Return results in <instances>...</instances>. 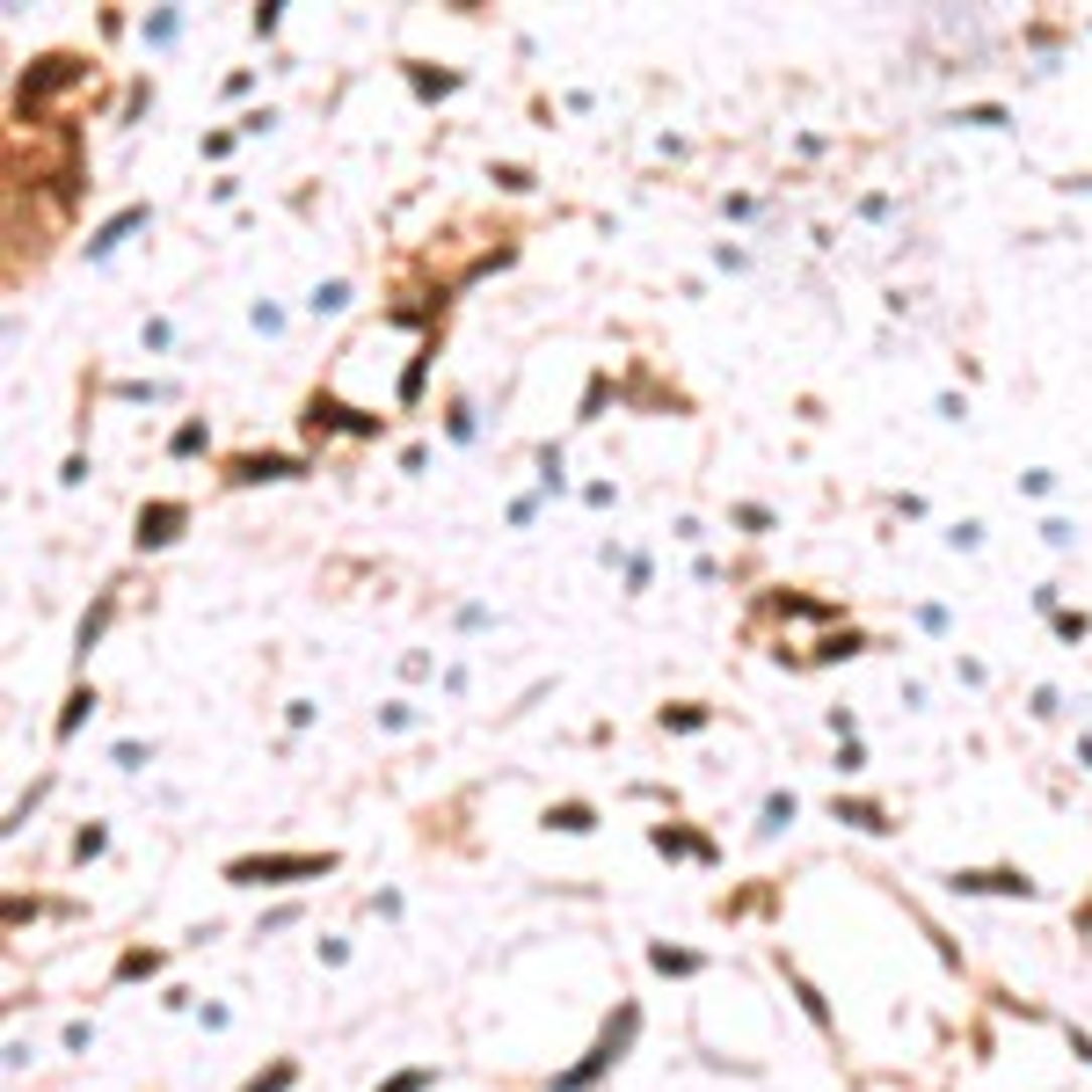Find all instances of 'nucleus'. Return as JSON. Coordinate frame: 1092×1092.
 <instances>
[{
    "mask_svg": "<svg viewBox=\"0 0 1092 1092\" xmlns=\"http://www.w3.org/2000/svg\"><path fill=\"white\" fill-rule=\"evenodd\" d=\"M1071 1042H1078V1056H1085V1064H1092V1035H1071Z\"/></svg>",
    "mask_w": 1092,
    "mask_h": 1092,
    "instance_id": "393cba45",
    "label": "nucleus"
},
{
    "mask_svg": "<svg viewBox=\"0 0 1092 1092\" xmlns=\"http://www.w3.org/2000/svg\"><path fill=\"white\" fill-rule=\"evenodd\" d=\"M779 823H794V794H772V801H765V823H758V830H779Z\"/></svg>",
    "mask_w": 1092,
    "mask_h": 1092,
    "instance_id": "a211bd4d",
    "label": "nucleus"
},
{
    "mask_svg": "<svg viewBox=\"0 0 1092 1092\" xmlns=\"http://www.w3.org/2000/svg\"><path fill=\"white\" fill-rule=\"evenodd\" d=\"M285 1085H292V1064H277V1071H270V1078H248V1085H241V1092H285Z\"/></svg>",
    "mask_w": 1092,
    "mask_h": 1092,
    "instance_id": "6ab92c4d",
    "label": "nucleus"
},
{
    "mask_svg": "<svg viewBox=\"0 0 1092 1092\" xmlns=\"http://www.w3.org/2000/svg\"><path fill=\"white\" fill-rule=\"evenodd\" d=\"M954 124H983V132H1005V110H997V103H983V110H961Z\"/></svg>",
    "mask_w": 1092,
    "mask_h": 1092,
    "instance_id": "f3484780",
    "label": "nucleus"
},
{
    "mask_svg": "<svg viewBox=\"0 0 1092 1092\" xmlns=\"http://www.w3.org/2000/svg\"><path fill=\"white\" fill-rule=\"evenodd\" d=\"M81 81V58H37V73H22V117H37V103L44 96H58V88H73Z\"/></svg>",
    "mask_w": 1092,
    "mask_h": 1092,
    "instance_id": "7ed1b4c3",
    "label": "nucleus"
},
{
    "mask_svg": "<svg viewBox=\"0 0 1092 1092\" xmlns=\"http://www.w3.org/2000/svg\"><path fill=\"white\" fill-rule=\"evenodd\" d=\"M837 823H860V830H889V816H882V808H874V801H845V794H837Z\"/></svg>",
    "mask_w": 1092,
    "mask_h": 1092,
    "instance_id": "9d476101",
    "label": "nucleus"
},
{
    "mask_svg": "<svg viewBox=\"0 0 1092 1092\" xmlns=\"http://www.w3.org/2000/svg\"><path fill=\"white\" fill-rule=\"evenodd\" d=\"M648 961H655L663 976H692V969H699V961H692V954H677V947H655Z\"/></svg>",
    "mask_w": 1092,
    "mask_h": 1092,
    "instance_id": "4468645a",
    "label": "nucleus"
},
{
    "mask_svg": "<svg viewBox=\"0 0 1092 1092\" xmlns=\"http://www.w3.org/2000/svg\"><path fill=\"white\" fill-rule=\"evenodd\" d=\"M306 423H314V430H350V437H371V430H379V416H357V409H342V401H328V394L306 401Z\"/></svg>",
    "mask_w": 1092,
    "mask_h": 1092,
    "instance_id": "423d86ee",
    "label": "nucleus"
},
{
    "mask_svg": "<svg viewBox=\"0 0 1092 1092\" xmlns=\"http://www.w3.org/2000/svg\"><path fill=\"white\" fill-rule=\"evenodd\" d=\"M627 1035H634V1005H627V1012H619V1020L605 1027V1042H598V1049H590V1056H583V1064H576L569 1078H561V1092H583V1085H590V1078H598L605 1064H619V1049H627Z\"/></svg>",
    "mask_w": 1092,
    "mask_h": 1092,
    "instance_id": "f03ea898",
    "label": "nucleus"
},
{
    "mask_svg": "<svg viewBox=\"0 0 1092 1092\" xmlns=\"http://www.w3.org/2000/svg\"><path fill=\"white\" fill-rule=\"evenodd\" d=\"M416 88H423V96H452V73H423L416 66Z\"/></svg>",
    "mask_w": 1092,
    "mask_h": 1092,
    "instance_id": "5701e85b",
    "label": "nucleus"
},
{
    "mask_svg": "<svg viewBox=\"0 0 1092 1092\" xmlns=\"http://www.w3.org/2000/svg\"><path fill=\"white\" fill-rule=\"evenodd\" d=\"M110 612H117V598H103L96 612L81 619V648H96V641H103V627H110Z\"/></svg>",
    "mask_w": 1092,
    "mask_h": 1092,
    "instance_id": "ddd939ff",
    "label": "nucleus"
},
{
    "mask_svg": "<svg viewBox=\"0 0 1092 1092\" xmlns=\"http://www.w3.org/2000/svg\"><path fill=\"white\" fill-rule=\"evenodd\" d=\"M699 722H707L699 707H663V729H699Z\"/></svg>",
    "mask_w": 1092,
    "mask_h": 1092,
    "instance_id": "aec40b11",
    "label": "nucleus"
},
{
    "mask_svg": "<svg viewBox=\"0 0 1092 1092\" xmlns=\"http://www.w3.org/2000/svg\"><path fill=\"white\" fill-rule=\"evenodd\" d=\"M1064 190H1092V175H1071V182H1064Z\"/></svg>",
    "mask_w": 1092,
    "mask_h": 1092,
    "instance_id": "a878e982",
    "label": "nucleus"
},
{
    "mask_svg": "<svg viewBox=\"0 0 1092 1092\" xmlns=\"http://www.w3.org/2000/svg\"><path fill=\"white\" fill-rule=\"evenodd\" d=\"M175 29H182V15H153V22H146V44H168Z\"/></svg>",
    "mask_w": 1092,
    "mask_h": 1092,
    "instance_id": "412c9836",
    "label": "nucleus"
},
{
    "mask_svg": "<svg viewBox=\"0 0 1092 1092\" xmlns=\"http://www.w3.org/2000/svg\"><path fill=\"white\" fill-rule=\"evenodd\" d=\"M342 306H350V285H342V277L314 292V314H342Z\"/></svg>",
    "mask_w": 1092,
    "mask_h": 1092,
    "instance_id": "dca6fc26",
    "label": "nucleus"
},
{
    "mask_svg": "<svg viewBox=\"0 0 1092 1092\" xmlns=\"http://www.w3.org/2000/svg\"><path fill=\"white\" fill-rule=\"evenodd\" d=\"M182 524H190V503H146L132 539H139V554H153V547H168V539L182 532Z\"/></svg>",
    "mask_w": 1092,
    "mask_h": 1092,
    "instance_id": "20e7f679",
    "label": "nucleus"
},
{
    "mask_svg": "<svg viewBox=\"0 0 1092 1092\" xmlns=\"http://www.w3.org/2000/svg\"><path fill=\"white\" fill-rule=\"evenodd\" d=\"M1056 634H1064V641H1085V612H1056Z\"/></svg>",
    "mask_w": 1092,
    "mask_h": 1092,
    "instance_id": "b1692460",
    "label": "nucleus"
},
{
    "mask_svg": "<svg viewBox=\"0 0 1092 1092\" xmlns=\"http://www.w3.org/2000/svg\"><path fill=\"white\" fill-rule=\"evenodd\" d=\"M306 474V459H285V452H248L226 466V481H299Z\"/></svg>",
    "mask_w": 1092,
    "mask_h": 1092,
    "instance_id": "39448f33",
    "label": "nucleus"
},
{
    "mask_svg": "<svg viewBox=\"0 0 1092 1092\" xmlns=\"http://www.w3.org/2000/svg\"><path fill=\"white\" fill-rule=\"evenodd\" d=\"M860 648H867V634H852V627L845 634H823L816 641V663H837V655H860Z\"/></svg>",
    "mask_w": 1092,
    "mask_h": 1092,
    "instance_id": "9b49d317",
    "label": "nucleus"
},
{
    "mask_svg": "<svg viewBox=\"0 0 1092 1092\" xmlns=\"http://www.w3.org/2000/svg\"><path fill=\"white\" fill-rule=\"evenodd\" d=\"M954 889H969V896H1035V882L1012 867H983V874H954Z\"/></svg>",
    "mask_w": 1092,
    "mask_h": 1092,
    "instance_id": "0eeeda50",
    "label": "nucleus"
},
{
    "mask_svg": "<svg viewBox=\"0 0 1092 1092\" xmlns=\"http://www.w3.org/2000/svg\"><path fill=\"white\" fill-rule=\"evenodd\" d=\"M168 452H175V459H190V452H204V423H182V430L168 437Z\"/></svg>",
    "mask_w": 1092,
    "mask_h": 1092,
    "instance_id": "2eb2a0df",
    "label": "nucleus"
},
{
    "mask_svg": "<svg viewBox=\"0 0 1092 1092\" xmlns=\"http://www.w3.org/2000/svg\"><path fill=\"white\" fill-rule=\"evenodd\" d=\"M379 1092H430V1071H401L394 1085H379Z\"/></svg>",
    "mask_w": 1092,
    "mask_h": 1092,
    "instance_id": "4be33fe9",
    "label": "nucleus"
},
{
    "mask_svg": "<svg viewBox=\"0 0 1092 1092\" xmlns=\"http://www.w3.org/2000/svg\"><path fill=\"white\" fill-rule=\"evenodd\" d=\"M547 823H554V830H590L598 816H590L583 801H561V808H547Z\"/></svg>",
    "mask_w": 1092,
    "mask_h": 1092,
    "instance_id": "f8f14e48",
    "label": "nucleus"
},
{
    "mask_svg": "<svg viewBox=\"0 0 1092 1092\" xmlns=\"http://www.w3.org/2000/svg\"><path fill=\"white\" fill-rule=\"evenodd\" d=\"M88 714H96V692H88V684H73V692H66V714H58V743H66Z\"/></svg>",
    "mask_w": 1092,
    "mask_h": 1092,
    "instance_id": "1a4fd4ad",
    "label": "nucleus"
},
{
    "mask_svg": "<svg viewBox=\"0 0 1092 1092\" xmlns=\"http://www.w3.org/2000/svg\"><path fill=\"white\" fill-rule=\"evenodd\" d=\"M139 226H146V204H132V211H117V218H110V226H103L96 241H88V256H110V248H117L124 233H139Z\"/></svg>",
    "mask_w": 1092,
    "mask_h": 1092,
    "instance_id": "6e6552de",
    "label": "nucleus"
},
{
    "mask_svg": "<svg viewBox=\"0 0 1092 1092\" xmlns=\"http://www.w3.org/2000/svg\"><path fill=\"white\" fill-rule=\"evenodd\" d=\"M335 852H270V860H233L226 882H306V874H328Z\"/></svg>",
    "mask_w": 1092,
    "mask_h": 1092,
    "instance_id": "f257e3e1",
    "label": "nucleus"
}]
</instances>
